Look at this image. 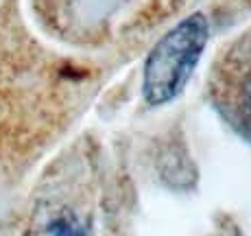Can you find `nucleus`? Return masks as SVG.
I'll use <instances>...</instances> for the list:
<instances>
[{
    "mask_svg": "<svg viewBox=\"0 0 251 236\" xmlns=\"http://www.w3.org/2000/svg\"><path fill=\"white\" fill-rule=\"evenodd\" d=\"M37 9L44 20L68 35L92 22H103V13L109 11V0H37Z\"/></svg>",
    "mask_w": 251,
    "mask_h": 236,
    "instance_id": "7ed1b4c3",
    "label": "nucleus"
},
{
    "mask_svg": "<svg viewBox=\"0 0 251 236\" xmlns=\"http://www.w3.org/2000/svg\"><path fill=\"white\" fill-rule=\"evenodd\" d=\"M210 40V22L201 11L190 13L155 42L142 70V99L160 107L183 92Z\"/></svg>",
    "mask_w": 251,
    "mask_h": 236,
    "instance_id": "f03ea898",
    "label": "nucleus"
},
{
    "mask_svg": "<svg viewBox=\"0 0 251 236\" xmlns=\"http://www.w3.org/2000/svg\"><path fill=\"white\" fill-rule=\"evenodd\" d=\"M236 68L225 72L227 81H225V92L229 94V105L234 112L238 125L251 136V40L240 48V52L236 51L234 55Z\"/></svg>",
    "mask_w": 251,
    "mask_h": 236,
    "instance_id": "20e7f679",
    "label": "nucleus"
},
{
    "mask_svg": "<svg viewBox=\"0 0 251 236\" xmlns=\"http://www.w3.org/2000/svg\"><path fill=\"white\" fill-rule=\"evenodd\" d=\"M26 236H118L105 184L85 160H66L44 180Z\"/></svg>",
    "mask_w": 251,
    "mask_h": 236,
    "instance_id": "f257e3e1",
    "label": "nucleus"
}]
</instances>
